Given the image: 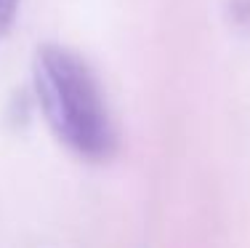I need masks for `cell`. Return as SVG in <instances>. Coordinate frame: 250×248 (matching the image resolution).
Wrapping results in <instances>:
<instances>
[{"mask_svg":"<svg viewBox=\"0 0 250 248\" xmlns=\"http://www.w3.org/2000/svg\"><path fill=\"white\" fill-rule=\"evenodd\" d=\"M32 86L51 134L91 163H104L117 150V131L99 78L80 54L43 43L32 56Z\"/></svg>","mask_w":250,"mask_h":248,"instance_id":"obj_1","label":"cell"},{"mask_svg":"<svg viewBox=\"0 0 250 248\" xmlns=\"http://www.w3.org/2000/svg\"><path fill=\"white\" fill-rule=\"evenodd\" d=\"M19 3H21V0H0V40L11 32V27H14Z\"/></svg>","mask_w":250,"mask_h":248,"instance_id":"obj_2","label":"cell"},{"mask_svg":"<svg viewBox=\"0 0 250 248\" xmlns=\"http://www.w3.org/2000/svg\"><path fill=\"white\" fill-rule=\"evenodd\" d=\"M231 16L240 24H250V0H231Z\"/></svg>","mask_w":250,"mask_h":248,"instance_id":"obj_3","label":"cell"}]
</instances>
